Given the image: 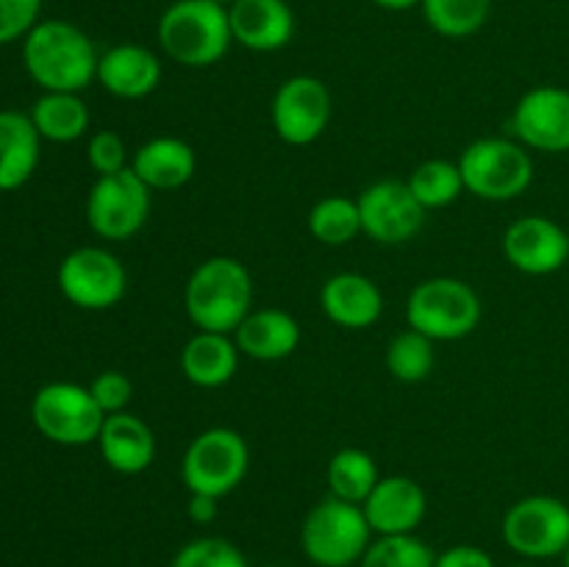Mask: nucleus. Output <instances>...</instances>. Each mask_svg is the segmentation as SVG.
<instances>
[{"instance_id":"nucleus-1","label":"nucleus","mask_w":569,"mask_h":567,"mask_svg":"<svg viewBox=\"0 0 569 567\" xmlns=\"http://www.w3.org/2000/svg\"><path fill=\"white\" fill-rule=\"evenodd\" d=\"M100 53L78 26L39 20L22 39V64L44 92H83L98 78Z\"/></svg>"},{"instance_id":"nucleus-2","label":"nucleus","mask_w":569,"mask_h":567,"mask_svg":"<svg viewBox=\"0 0 569 567\" xmlns=\"http://www.w3.org/2000/svg\"><path fill=\"white\" fill-rule=\"evenodd\" d=\"M183 306L198 331L233 334L253 311V278L233 256H211L189 276Z\"/></svg>"},{"instance_id":"nucleus-3","label":"nucleus","mask_w":569,"mask_h":567,"mask_svg":"<svg viewBox=\"0 0 569 567\" xmlns=\"http://www.w3.org/2000/svg\"><path fill=\"white\" fill-rule=\"evenodd\" d=\"M159 44L176 64L211 67L233 42L228 6L217 0H176L159 17Z\"/></svg>"},{"instance_id":"nucleus-4","label":"nucleus","mask_w":569,"mask_h":567,"mask_svg":"<svg viewBox=\"0 0 569 567\" xmlns=\"http://www.w3.org/2000/svg\"><path fill=\"white\" fill-rule=\"evenodd\" d=\"M372 528L359 504L333 495L315 506L300 526V548L317 567L359 565L372 543Z\"/></svg>"},{"instance_id":"nucleus-5","label":"nucleus","mask_w":569,"mask_h":567,"mask_svg":"<svg viewBox=\"0 0 569 567\" xmlns=\"http://www.w3.org/2000/svg\"><path fill=\"white\" fill-rule=\"evenodd\" d=\"M409 328L426 334L433 342H453L470 337L481 322V298L461 278H428L411 289L406 300Z\"/></svg>"},{"instance_id":"nucleus-6","label":"nucleus","mask_w":569,"mask_h":567,"mask_svg":"<svg viewBox=\"0 0 569 567\" xmlns=\"http://www.w3.org/2000/svg\"><path fill=\"white\" fill-rule=\"evenodd\" d=\"M465 189L481 200H515L531 187L533 159L526 145L503 137L476 139L459 156Z\"/></svg>"},{"instance_id":"nucleus-7","label":"nucleus","mask_w":569,"mask_h":567,"mask_svg":"<svg viewBox=\"0 0 569 567\" xmlns=\"http://www.w3.org/2000/svg\"><path fill=\"white\" fill-rule=\"evenodd\" d=\"M250 467V448L233 428L217 426L189 442L181 459V478L189 495H214L226 498L244 481Z\"/></svg>"},{"instance_id":"nucleus-8","label":"nucleus","mask_w":569,"mask_h":567,"mask_svg":"<svg viewBox=\"0 0 569 567\" xmlns=\"http://www.w3.org/2000/svg\"><path fill=\"white\" fill-rule=\"evenodd\" d=\"M31 420L44 439L64 448L98 442L106 415L89 387L72 381L44 384L31 400Z\"/></svg>"},{"instance_id":"nucleus-9","label":"nucleus","mask_w":569,"mask_h":567,"mask_svg":"<svg viewBox=\"0 0 569 567\" xmlns=\"http://www.w3.org/2000/svg\"><path fill=\"white\" fill-rule=\"evenodd\" d=\"M150 192L153 189L131 167L114 176H100L87 198L89 228L109 242H126L148 222Z\"/></svg>"},{"instance_id":"nucleus-10","label":"nucleus","mask_w":569,"mask_h":567,"mask_svg":"<svg viewBox=\"0 0 569 567\" xmlns=\"http://www.w3.org/2000/svg\"><path fill=\"white\" fill-rule=\"evenodd\" d=\"M503 543L526 559H553L569 548V506L553 495H528L509 506Z\"/></svg>"},{"instance_id":"nucleus-11","label":"nucleus","mask_w":569,"mask_h":567,"mask_svg":"<svg viewBox=\"0 0 569 567\" xmlns=\"http://www.w3.org/2000/svg\"><path fill=\"white\" fill-rule=\"evenodd\" d=\"M59 289L78 309L106 311L126 298L128 272L106 248H78L61 259Z\"/></svg>"},{"instance_id":"nucleus-12","label":"nucleus","mask_w":569,"mask_h":567,"mask_svg":"<svg viewBox=\"0 0 569 567\" xmlns=\"http://www.w3.org/2000/svg\"><path fill=\"white\" fill-rule=\"evenodd\" d=\"M331 89L315 76H292L272 98V128L287 145L317 142L331 122Z\"/></svg>"},{"instance_id":"nucleus-13","label":"nucleus","mask_w":569,"mask_h":567,"mask_svg":"<svg viewBox=\"0 0 569 567\" xmlns=\"http://www.w3.org/2000/svg\"><path fill=\"white\" fill-rule=\"evenodd\" d=\"M361 215V233L381 245H403L420 233L426 209L411 195L406 181H376L356 198Z\"/></svg>"},{"instance_id":"nucleus-14","label":"nucleus","mask_w":569,"mask_h":567,"mask_svg":"<svg viewBox=\"0 0 569 567\" xmlns=\"http://www.w3.org/2000/svg\"><path fill=\"white\" fill-rule=\"evenodd\" d=\"M511 131L539 153H569V89L553 83L528 89L515 106Z\"/></svg>"},{"instance_id":"nucleus-15","label":"nucleus","mask_w":569,"mask_h":567,"mask_svg":"<svg viewBox=\"0 0 569 567\" xmlns=\"http://www.w3.org/2000/svg\"><path fill=\"white\" fill-rule=\"evenodd\" d=\"M503 253L526 276H550L569 261V233L550 217H520L506 228Z\"/></svg>"},{"instance_id":"nucleus-16","label":"nucleus","mask_w":569,"mask_h":567,"mask_svg":"<svg viewBox=\"0 0 569 567\" xmlns=\"http://www.w3.org/2000/svg\"><path fill=\"white\" fill-rule=\"evenodd\" d=\"M361 509L376 537H398L420 528V523L426 520L428 498L415 478L387 476L367 495Z\"/></svg>"},{"instance_id":"nucleus-17","label":"nucleus","mask_w":569,"mask_h":567,"mask_svg":"<svg viewBox=\"0 0 569 567\" xmlns=\"http://www.w3.org/2000/svg\"><path fill=\"white\" fill-rule=\"evenodd\" d=\"M233 42L253 53H276L295 37V11L287 0H237L228 6Z\"/></svg>"},{"instance_id":"nucleus-18","label":"nucleus","mask_w":569,"mask_h":567,"mask_svg":"<svg viewBox=\"0 0 569 567\" xmlns=\"http://www.w3.org/2000/svg\"><path fill=\"white\" fill-rule=\"evenodd\" d=\"M98 81L120 100H142L161 83V61L150 48L122 42L100 53Z\"/></svg>"},{"instance_id":"nucleus-19","label":"nucleus","mask_w":569,"mask_h":567,"mask_svg":"<svg viewBox=\"0 0 569 567\" xmlns=\"http://www.w3.org/2000/svg\"><path fill=\"white\" fill-rule=\"evenodd\" d=\"M322 315L339 328L365 331L383 315V295L372 278L361 272H337L320 289Z\"/></svg>"},{"instance_id":"nucleus-20","label":"nucleus","mask_w":569,"mask_h":567,"mask_svg":"<svg viewBox=\"0 0 569 567\" xmlns=\"http://www.w3.org/2000/svg\"><path fill=\"white\" fill-rule=\"evenodd\" d=\"M100 456L120 476H139L156 459V434L142 417L117 411L106 417L98 437Z\"/></svg>"},{"instance_id":"nucleus-21","label":"nucleus","mask_w":569,"mask_h":567,"mask_svg":"<svg viewBox=\"0 0 569 567\" xmlns=\"http://www.w3.org/2000/svg\"><path fill=\"white\" fill-rule=\"evenodd\" d=\"M239 354L256 361H281L300 345V326L289 311L267 306L253 309L231 334Z\"/></svg>"},{"instance_id":"nucleus-22","label":"nucleus","mask_w":569,"mask_h":567,"mask_svg":"<svg viewBox=\"0 0 569 567\" xmlns=\"http://www.w3.org/2000/svg\"><path fill=\"white\" fill-rule=\"evenodd\" d=\"M131 170L148 183L153 192H170L189 183L198 170V153L187 139L153 137L139 145L131 159Z\"/></svg>"},{"instance_id":"nucleus-23","label":"nucleus","mask_w":569,"mask_h":567,"mask_svg":"<svg viewBox=\"0 0 569 567\" xmlns=\"http://www.w3.org/2000/svg\"><path fill=\"white\" fill-rule=\"evenodd\" d=\"M239 348L231 334L198 331L181 350V370L189 384L217 389L237 376Z\"/></svg>"},{"instance_id":"nucleus-24","label":"nucleus","mask_w":569,"mask_h":567,"mask_svg":"<svg viewBox=\"0 0 569 567\" xmlns=\"http://www.w3.org/2000/svg\"><path fill=\"white\" fill-rule=\"evenodd\" d=\"M39 137L31 115L0 111V192L20 189L39 165Z\"/></svg>"},{"instance_id":"nucleus-25","label":"nucleus","mask_w":569,"mask_h":567,"mask_svg":"<svg viewBox=\"0 0 569 567\" xmlns=\"http://www.w3.org/2000/svg\"><path fill=\"white\" fill-rule=\"evenodd\" d=\"M31 120L48 142H76L89 128V109L76 92H44L33 103Z\"/></svg>"},{"instance_id":"nucleus-26","label":"nucleus","mask_w":569,"mask_h":567,"mask_svg":"<svg viewBox=\"0 0 569 567\" xmlns=\"http://www.w3.org/2000/svg\"><path fill=\"white\" fill-rule=\"evenodd\" d=\"M378 481H381V472L367 450L342 448L328 461V489L333 498L361 506Z\"/></svg>"},{"instance_id":"nucleus-27","label":"nucleus","mask_w":569,"mask_h":567,"mask_svg":"<svg viewBox=\"0 0 569 567\" xmlns=\"http://www.w3.org/2000/svg\"><path fill=\"white\" fill-rule=\"evenodd\" d=\"M422 17L445 39H467L481 31L492 0H422Z\"/></svg>"},{"instance_id":"nucleus-28","label":"nucleus","mask_w":569,"mask_h":567,"mask_svg":"<svg viewBox=\"0 0 569 567\" xmlns=\"http://www.w3.org/2000/svg\"><path fill=\"white\" fill-rule=\"evenodd\" d=\"M309 231L317 242L328 245V248H342V245L353 242L361 233L359 203L345 195L317 200L315 209L309 211Z\"/></svg>"},{"instance_id":"nucleus-29","label":"nucleus","mask_w":569,"mask_h":567,"mask_svg":"<svg viewBox=\"0 0 569 567\" xmlns=\"http://www.w3.org/2000/svg\"><path fill=\"white\" fill-rule=\"evenodd\" d=\"M409 189L422 209H445L465 192V178H461L459 161L428 159L409 176Z\"/></svg>"},{"instance_id":"nucleus-30","label":"nucleus","mask_w":569,"mask_h":567,"mask_svg":"<svg viewBox=\"0 0 569 567\" xmlns=\"http://www.w3.org/2000/svg\"><path fill=\"white\" fill-rule=\"evenodd\" d=\"M433 365H437L433 339H428L426 334L409 328V331L398 334V337L389 342L387 370L392 372L398 381H403V384L426 381V378L431 376Z\"/></svg>"},{"instance_id":"nucleus-31","label":"nucleus","mask_w":569,"mask_h":567,"mask_svg":"<svg viewBox=\"0 0 569 567\" xmlns=\"http://www.w3.org/2000/svg\"><path fill=\"white\" fill-rule=\"evenodd\" d=\"M437 554L417 534L376 537L361 556L359 567H433Z\"/></svg>"},{"instance_id":"nucleus-32","label":"nucleus","mask_w":569,"mask_h":567,"mask_svg":"<svg viewBox=\"0 0 569 567\" xmlns=\"http://www.w3.org/2000/svg\"><path fill=\"white\" fill-rule=\"evenodd\" d=\"M170 567H248V559L231 539L198 537L172 556Z\"/></svg>"},{"instance_id":"nucleus-33","label":"nucleus","mask_w":569,"mask_h":567,"mask_svg":"<svg viewBox=\"0 0 569 567\" xmlns=\"http://www.w3.org/2000/svg\"><path fill=\"white\" fill-rule=\"evenodd\" d=\"M87 156L92 170L100 176H114V172H122L131 167V159H128V148L122 142L120 133L114 131H98L92 133L87 145Z\"/></svg>"},{"instance_id":"nucleus-34","label":"nucleus","mask_w":569,"mask_h":567,"mask_svg":"<svg viewBox=\"0 0 569 567\" xmlns=\"http://www.w3.org/2000/svg\"><path fill=\"white\" fill-rule=\"evenodd\" d=\"M42 14V0H0V44L17 42L31 33Z\"/></svg>"},{"instance_id":"nucleus-35","label":"nucleus","mask_w":569,"mask_h":567,"mask_svg":"<svg viewBox=\"0 0 569 567\" xmlns=\"http://www.w3.org/2000/svg\"><path fill=\"white\" fill-rule=\"evenodd\" d=\"M89 392L98 400V406L103 409V415H117V411H128V404L133 398V384L126 372L120 370H103L100 376H94V381L89 384Z\"/></svg>"},{"instance_id":"nucleus-36","label":"nucleus","mask_w":569,"mask_h":567,"mask_svg":"<svg viewBox=\"0 0 569 567\" xmlns=\"http://www.w3.org/2000/svg\"><path fill=\"white\" fill-rule=\"evenodd\" d=\"M433 567H495V559L478 545H453V548L437 554Z\"/></svg>"},{"instance_id":"nucleus-37","label":"nucleus","mask_w":569,"mask_h":567,"mask_svg":"<svg viewBox=\"0 0 569 567\" xmlns=\"http://www.w3.org/2000/svg\"><path fill=\"white\" fill-rule=\"evenodd\" d=\"M187 515L198 526H209L220 515V498H214V495H189Z\"/></svg>"},{"instance_id":"nucleus-38","label":"nucleus","mask_w":569,"mask_h":567,"mask_svg":"<svg viewBox=\"0 0 569 567\" xmlns=\"http://www.w3.org/2000/svg\"><path fill=\"white\" fill-rule=\"evenodd\" d=\"M376 6H381V9L387 11H409L415 9V6H420L422 0H372Z\"/></svg>"},{"instance_id":"nucleus-39","label":"nucleus","mask_w":569,"mask_h":567,"mask_svg":"<svg viewBox=\"0 0 569 567\" xmlns=\"http://www.w3.org/2000/svg\"><path fill=\"white\" fill-rule=\"evenodd\" d=\"M561 565H565V567H569V548L565 550V554H561Z\"/></svg>"},{"instance_id":"nucleus-40","label":"nucleus","mask_w":569,"mask_h":567,"mask_svg":"<svg viewBox=\"0 0 569 567\" xmlns=\"http://www.w3.org/2000/svg\"><path fill=\"white\" fill-rule=\"evenodd\" d=\"M217 3H222V6H233V3H237V0H217Z\"/></svg>"}]
</instances>
